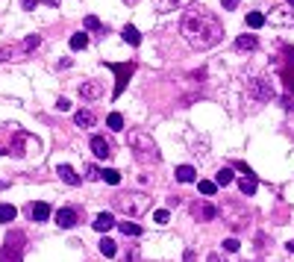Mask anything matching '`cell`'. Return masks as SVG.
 Instances as JSON below:
<instances>
[{
	"label": "cell",
	"instance_id": "obj_32",
	"mask_svg": "<svg viewBox=\"0 0 294 262\" xmlns=\"http://www.w3.org/2000/svg\"><path fill=\"white\" fill-rule=\"evenodd\" d=\"M239 247H242V245H239V239H226V242H224V250H229V253H236Z\"/></svg>",
	"mask_w": 294,
	"mask_h": 262
},
{
	"label": "cell",
	"instance_id": "obj_17",
	"mask_svg": "<svg viewBox=\"0 0 294 262\" xmlns=\"http://www.w3.org/2000/svg\"><path fill=\"white\" fill-rule=\"evenodd\" d=\"M121 35H124V41H127V44H133V47H139V44H141V33L133 27V24H127Z\"/></svg>",
	"mask_w": 294,
	"mask_h": 262
},
{
	"label": "cell",
	"instance_id": "obj_4",
	"mask_svg": "<svg viewBox=\"0 0 294 262\" xmlns=\"http://www.w3.org/2000/svg\"><path fill=\"white\" fill-rule=\"evenodd\" d=\"M24 242H27V236L21 230H12L0 247V262H24Z\"/></svg>",
	"mask_w": 294,
	"mask_h": 262
},
{
	"label": "cell",
	"instance_id": "obj_31",
	"mask_svg": "<svg viewBox=\"0 0 294 262\" xmlns=\"http://www.w3.org/2000/svg\"><path fill=\"white\" fill-rule=\"evenodd\" d=\"M153 221H156V224H168V221H171V212H168V209H156L153 212Z\"/></svg>",
	"mask_w": 294,
	"mask_h": 262
},
{
	"label": "cell",
	"instance_id": "obj_38",
	"mask_svg": "<svg viewBox=\"0 0 294 262\" xmlns=\"http://www.w3.org/2000/svg\"><path fill=\"white\" fill-rule=\"evenodd\" d=\"M288 6H291V9H294V0H288Z\"/></svg>",
	"mask_w": 294,
	"mask_h": 262
},
{
	"label": "cell",
	"instance_id": "obj_33",
	"mask_svg": "<svg viewBox=\"0 0 294 262\" xmlns=\"http://www.w3.org/2000/svg\"><path fill=\"white\" fill-rule=\"evenodd\" d=\"M86 180H100V171L94 165H86Z\"/></svg>",
	"mask_w": 294,
	"mask_h": 262
},
{
	"label": "cell",
	"instance_id": "obj_2",
	"mask_svg": "<svg viewBox=\"0 0 294 262\" xmlns=\"http://www.w3.org/2000/svg\"><path fill=\"white\" fill-rule=\"evenodd\" d=\"M112 203H115V209L124 212L127 218H141L144 212L150 209V197L144 192H118L112 197Z\"/></svg>",
	"mask_w": 294,
	"mask_h": 262
},
{
	"label": "cell",
	"instance_id": "obj_3",
	"mask_svg": "<svg viewBox=\"0 0 294 262\" xmlns=\"http://www.w3.org/2000/svg\"><path fill=\"white\" fill-rule=\"evenodd\" d=\"M127 144H130V150H133V156L144 162V165H150V162H159V147H156L153 136H147L144 130H133L130 136H127Z\"/></svg>",
	"mask_w": 294,
	"mask_h": 262
},
{
	"label": "cell",
	"instance_id": "obj_20",
	"mask_svg": "<svg viewBox=\"0 0 294 262\" xmlns=\"http://www.w3.org/2000/svg\"><path fill=\"white\" fill-rule=\"evenodd\" d=\"M88 47V33H74L71 35V50H86Z\"/></svg>",
	"mask_w": 294,
	"mask_h": 262
},
{
	"label": "cell",
	"instance_id": "obj_21",
	"mask_svg": "<svg viewBox=\"0 0 294 262\" xmlns=\"http://www.w3.org/2000/svg\"><path fill=\"white\" fill-rule=\"evenodd\" d=\"M100 180H106L109 186H118V183H121V171H115V168H103V171H100Z\"/></svg>",
	"mask_w": 294,
	"mask_h": 262
},
{
	"label": "cell",
	"instance_id": "obj_36",
	"mask_svg": "<svg viewBox=\"0 0 294 262\" xmlns=\"http://www.w3.org/2000/svg\"><path fill=\"white\" fill-rule=\"evenodd\" d=\"M35 3H38V0H21V6H24V9H35Z\"/></svg>",
	"mask_w": 294,
	"mask_h": 262
},
{
	"label": "cell",
	"instance_id": "obj_16",
	"mask_svg": "<svg viewBox=\"0 0 294 262\" xmlns=\"http://www.w3.org/2000/svg\"><path fill=\"white\" fill-rule=\"evenodd\" d=\"M74 121H77V127L88 130V127H94V112H91V109H80V112L74 115Z\"/></svg>",
	"mask_w": 294,
	"mask_h": 262
},
{
	"label": "cell",
	"instance_id": "obj_6",
	"mask_svg": "<svg viewBox=\"0 0 294 262\" xmlns=\"http://www.w3.org/2000/svg\"><path fill=\"white\" fill-rule=\"evenodd\" d=\"M250 94H253L259 103H268L277 91H274V83H271L268 77H253V80H250Z\"/></svg>",
	"mask_w": 294,
	"mask_h": 262
},
{
	"label": "cell",
	"instance_id": "obj_24",
	"mask_svg": "<svg viewBox=\"0 0 294 262\" xmlns=\"http://www.w3.org/2000/svg\"><path fill=\"white\" fill-rule=\"evenodd\" d=\"M106 124H109V130L121 133V130H124V115H121V112H112V115L106 118Z\"/></svg>",
	"mask_w": 294,
	"mask_h": 262
},
{
	"label": "cell",
	"instance_id": "obj_10",
	"mask_svg": "<svg viewBox=\"0 0 294 262\" xmlns=\"http://www.w3.org/2000/svg\"><path fill=\"white\" fill-rule=\"evenodd\" d=\"M191 215H194L197 221H215V218H218V209H215L212 203H194V206H191Z\"/></svg>",
	"mask_w": 294,
	"mask_h": 262
},
{
	"label": "cell",
	"instance_id": "obj_8",
	"mask_svg": "<svg viewBox=\"0 0 294 262\" xmlns=\"http://www.w3.org/2000/svg\"><path fill=\"white\" fill-rule=\"evenodd\" d=\"M80 94H83V100H97L103 94V86L97 80H83L80 83Z\"/></svg>",
	"mask_w": 294,
	"mask_h": 262
},
{
	"label": "cell",
	"instance_id": "obj_1",
	"mask_svg": "<svg viewBox=\"0 0 294 262\" xmlns=\"http://www.w3.org/2000/svg\"><path fill=\"white\" fill-rule=\"evenodd\" d=\"M180 33L189 41L194 50H206L212 44H218L224 38V27L215 12H209L206 6H194V9H186L183 12V21H180Z\"/></svg>",
	"mask_w": 294,
	"mask_h": 262
},
{
	"label": "cell",
	"instance_id": "obj_14",
	"mask_svg": "<svg viewBox=\"0 0 294 262\" xmlns=\"http://www.w3.org/2000/svg\"><path fill=\"white\" fill-rule=\"evenodd\" d=\"M236 47H239V50H256V47H259V38L253 33L239 35V38H236Z\"/></svg>",
	"mask_w": 294,
	"mask_h": 262
},
{
	"label": "cell",
	"instance_id": "obj_19",
	"mask_svg": "<svg viewBox=\"0 0 294 262\" xmlns=\"http://www.w3.org/2000/svg\"><path fill=\"white\" fill-rule=\"evenodd\" d=\"M177 180H180V183H194V180H197V171H194L191 165H180V168H177Z\"/></svg>",
	"mask_w": 294,
	"mask_h": 262
},
{
	"label": "cell",
	"instance_id": "obj_15",
	"mask_svg": "<svg viewBox=\"0 0 294 262\" xmlns=\"http://www.w3.org/2000/svg\"><path fill=\"white\" fill-rule=\"evenodd\" d=\"M239 189H242V194H256V189H259V183H256V177L253 174H244L242 180H239Z\"/></svg>",
	"mask_w": 294,
	"mask_h": 262
},
{
	"label": "cell",
	"instance_id": "obj_37",
	"mask_svg": "<svg viewBox=\"0 0 294 262\" xmlns=\"http://www.w3.org/2000/svg\"><path fill=\"white\" fill-rule=\"evenodd\" d=\"M288 250H291V253H294V242H291V245H288Z\"/></svg>",
	"mask_w": 294,
	"mask_h": 262
},
{
	"label": "cell",
	"instance_id": "obj_25",
	"mask_svg": "<svg viewBox=\"0 0 294 262\" xmlns=\"http://www.w3.org/2000/svg\"><path fill=\"white\" fill-rule=\"evenodd\" d=\"M197 189H200V194L212 197V194L218 192V183H215V180H200V183H197Z\"/></svg>",
	"mask_w": 294,
	"mask_h": 262
},
{
	"label": "cell",
	"instance_id": "obj_22",
	"mask_svg": "<svg viewBox=\"0 0 294 262\" xmlns=\"http://www.w3.org/2000/svg\"><path fill=\"white\" fill-rule=\"evenodd\" d=\"M118 230H121L124 236H141V227L133 224V221H118Z\"/></svg>",
	"mask_w": 294,
	"mask_h": 262
},
{
	"label": "cell",
	"instance_id": "obj_11",
	"mask_svg": "<svg viewBox=\"0 0 294 262\" xmlns=\"http://www.w3.org/2000/svg\"><path fill=\"white\" fill-rule=\"evenodd\" d=\"M115 224H118V221H115V215H112V212H100V215L91 221V227L97 230V233H109Z\"/></svg>",
	"mask_w": 294,
	"mask_h": 262
},
{
	"label": "cell",
	"instance_id": "obj_5",
	"mask_svg": "<svg viewBox=\"0 0 294 262\" xmlns=\"http://www.w3.org/2000/svg\"><path fill=\"white\" fill-rule=\"evenodd\" d=\"M103 65L112 71L115 77H118V86H115V97H121V91H124V86H127V80L133 77L136 65H133V62H103Z\"/></svg>",
	"mask_w": 294,
	"mask_h": 262
},
{
	"label": "cell",
	"instance_id": "obj_27",
	"mask_svg": "<svg viewBox=\"0 0 294 262\" xmlns=\"http://www.w3.org/2000/svg\"><path fill=\"white\" fill-rule=\"evenodd\" d=\"M83 27H86V30H91V33H100V30H103V24H100V18H97V15H86Z\"/></svg>",
	"mask_w": 294,
	"mask_h": 262
},
{
	"label": "cell",
	"instance_id": "obj_35",
	"mask_svg": "<svg viewBox=\"0 0 294 262\" xmlns=\"http://www.w3.org/2000/svg\"><path fill=\"white\" fill-rule=\"evenodd\" d=\"M221 3H224V9H226V12H229V9H236V6H239L242 0H221Z\"/></svg>",
	"mask_w": 294,
	"mask_h": 262
},
{
	"label": "cell",
	"instance_id": "obj_18",
	"mask_svg": "<svg viewBox=\"0 0 294 262\" xmlns=\"http://www.w3.org/2000/svg\"><path fill=\"white\" fill-rule=\"evenodd\" d=\"M18 218V209L12 203H0V224H12Z\"/></svg>",
	"mask_w": 294,
	"mask_h": 262
},
{
	"label": "cell",
	"instance_id": "obj_12",
	"mask_svg": "<svg viewBox=\"0 0 294 262\" xmlns=\"http://www.w3.org/2000/svg\"><path fill=\"white\" fill-rule=\"evenodd\" d=\"M30 215H33L35 224H41V221H50L53 209L47 206V203H33V206H30Z\"/></svg>",
	"mask_w": 294,
	"mask_h": 262
},
{
	"label": "cell",
	"instance_id": "obj_30",
	"mask_svg": "<svg viewBox=\"0 0 294 262\" xmlns=\"http://www.w3.org/2000/svg\"><path fill=\"white\" fill-rule=\"evenodd\" d=\"M38 44H41V38H38V35H27V38H24V50H27V53L35 50Z\"/></svg>",
	"mask_w": 294,
	"mask_h": 262
},
{
	"label": "cell",
	"instance_id": "obj_26",
	"mask_svg": "<svg viewBox=\"0 0 294 262\" xmlns=\"http://www.w3.org/2000/svg\"><path fill=\"white\" fill-rule=\"evenodd\" d=\"M100 253H103V256H115V253H118V245L106 236V239H100Z\"/></svg>",
	"mask_w": 294,
	"mask_h": 262
},
{
	"label": "cell",
	"instance_id": "obj_7",
	"mask_svg": "<svg viewBox=\"0 0 294 262\" xmlns=\"http://www.w3.org/2000/svg\"><path fill=\"white\" fill-rule=\"evenodd\" d=\"M77 218H80V215H77L74 206H62V209H56V224H59L62 230H71L74 224H77Z\"/></svg>",
	"mask_w": 294,
	"mask_h": 262
},
{
	"label": "cell",
	"instance_id": "obj_13",
	"mask_svg": "<svg viewBox=\"0 0 294 262\" xmlns=\"http://www.w3.org/2000/svg\"><path fill=\"white\" fill-rule=\"evenodd\" d=\"M56 174L62 177V180H65L68 186H80V183H83V177L77 174V171H74L71 165H59V168H56Z\"/></svg>",
	"mask_w": 294,
	"mask_h": 262
},
{
	"label": "cell",
	"instance_id": "obj_23",
	"mask_svg": "<svg viewBox=\"0 0 294 262\" xmlns=\"http://www.w3.org/2000/svg\"><path fill=\"white\" fill-rule=\"evenodd\" d=\"M247 27H250V30L265 27V15H262V12H247Z\"/></svg>",
	"mask_w": 294,
	"mask_h": 262
},
{
	"label": "cell",
	"instance_id": "obj_29",
	"mask_svg": "<svg viewBox=\"0 0 294 262\" xmlns=\"http://www.w3.org/2000/svg\"><path fill=\"white\" fill-rule=\"evenodd\" d=\"M15 53H27V50H24V44H21V47H0V62L15 59Z\"/></svg>",
	"mask_w": 294,
	"mask_h": 262
},
{
	"label": "cell",
	"instance_id": "obj_9",
	"mask_svg": "<svg viewBox=\"0 0 294 262\" xmlns=\"http://www.w3.org/2000/svg\"><path fill=\"white\" fill-rule=\"evenodd\" d=\"M91 153L97 159H109L115 150H112V144L103 139V136H91Z\"/></svg>",
	"mask_w": 294,
	"mask_h": 262
},
{
	"label": "cell",
	"instance_id": "obj_28",
	"mask_svg": "<svg viewBox=\"0 0 294 262\" xmlns=\"http://www.w3.org/2000/svg\"><path fill=\"white\" fill-rule=\"evenodd\" d=\"M232 180H236V177H232V171H229V168H221V171L215 174V183H218V186H229Z\"/></svg>",
	"mask_w": 294,
	"mask_h": 262
},
{
	"label": "cell",
	"instance_id": "obj_34",
	"mask_svg": "<svg viewBox=\"0 0 294 262\" xmlns=\"http://www.w3.org/2000/svg\"><path fill=\"white\" fill-rule=\"evenodd\" d=\"M56 109H59V112H68V109H71V100H68V97H59V100H56Z\"/></svg>",
	"mask_w": 294,
	"mask_h": 262
}]
</instances>
